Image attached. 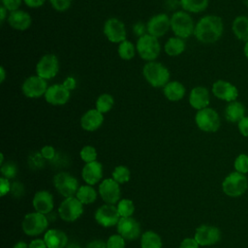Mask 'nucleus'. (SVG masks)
Listing matches in <instances>:
<instances>
[{
    "mask_svg": "<svg viewBox=\"0 0 248 248\" xmlns=\"http://www.w3.org/2000/svg\"><path fill=\"white\" fill-rule=\"evenodd\" d=\"M223 33L224 22L222 17L216 15H205L196 23L194 36L200 43L211 45L219 41Z\"/></svg>",
    "mask_w": 248,
    "mask_h": 248,
    "instance_id": "nucleus-1",
    "label": "nucleus"
},
{
    "mask_svg": "<svg viewBox=\"0 0 248 248\" xmlns=\"http://www.w3.org/2000/svg\"><path fill=\"white\" fill-rule=\"evenodd\" d=\"M142 75L149 85L155 88H163L170 78L169 69L160 62H146L142 68Z\"/></svg>",
    "mask_w": 248,
    "mask_h": 248,
    "instance_id": "nucleus-2",
    "label": "nucleus"
},
{
    "mask_svg": "<svg viewBox=\"0 0 248 248\" xmlns=\"http://www.w3.org/2000/svg\"><path fill=\"white\" fill-rule=\"evenodd\" d=\"M196 23L189 13L181 10L174 12L170 16V29L175 37L181 39L190 38L194 35Z\"/></svg>",
    "mask_w": 248,
    "mask_h": 248,
    "instance_id": "nucleus-3",
    "label": "nucleus"
},
{
    "mask_svg": "<svg viewBox=\"0 0 248 248\" xmlns=\"http://www.w3.org/2000/svg\"><path fill=\"white\" fill-rule=\"evenodd\" d=\"M136 48L140 57L146 62L156 61L161 52V45L158 38L148 33L139 37L137 40Z\"/></svg>",
    "mask_w": 248,
    "mask_h": 248,
    "instance_id": "nucleus-4",
    "label": "nucleus"
},
{
    "mask_svg": "<svg viewBox=\"0 0 248 248\" xmlns=\"http://www.w3.org/2000/svg\"><path fill=\"white\" fill-rule=\"evenodd\" d=\"M197 127L205 133H215L221 127V118L216 109L207 107L197 110L194 116Z\"/></svg>",
    "mask_w": 248,
    "mask_h": 248,
    "instance_id": "nucleus-5",
    "label": "nucleus"
},
{
    "mask_svg": "<svg viewBox=\"0 0 248 248\" xmlns=\"http://www.w3.org/2000/svg\"><path fill=\"white\" fill-rule=\"evenodd\" d=\"M248 188V180L243 173L232 171L222 182L223 192L232 198L242 196Z\"/></svg>",
    "mask_w": 248,
    "mask_h": 248,
    "instance_id": "nucleus-6",
    "label": "nucleus"
},
{
    "mask_svg": "<svg viewBox=\"0 0 248 248\" xmlns=\"http://www.w3.org/2000/svg\"><path fill=\"white\" fill-rule=\"evenodd\" d=\"M47 226L48 219L46 215L36 211L26 214L21 223L23 232L29 236H36L45 232Z\"/></svg>",
    "mask_w": 248,
    "mask_h": 248,
    "instance_id": "nucleus-7",
    "label": "nucleus"
},
{
    "mask_svg": "<svg viewBox=\"0 0 248 248\" xmlns=\"http://www.w3.org/2000/svg\"><path fill=\"white\" fill-rule=\"evenodd\" d=\"M53 184L57 192L66 198L76 197L77 192L79 188L78 179L68 172H58L53 177Z\"/></svg>",
    "mask_w": 248,
    "mask_h": 248,
    "instance_id": "nucleus-8",
    "label": "nucleus"
},
{
    "mask_svg": "<svg viewBox=\"0 0 248 248\" xmlns=\"http://www.w3.org/2000/svg\"><path fill=\"white\" fill-rule=\"evenodd\" d=\"M59 72V60L53 53H46L43 55L36 64V74L42 78L47 80L51 79Z\"/></svg>",
    "mask_w": 248,
    "mask_h": 248,
    "instance_id": "nucleus-9",
    "label": "nucleus"
},
{
    "mask_svg": "<svg viewBox=\"0 0 248 248\" xmlns=\"http://www.w3.org/2000/svg\"><path fill=\"white\" fill-rule=\"evenodd\" d=\"M103 32L106 38L113 44H120L126 40L127 31L124 22L116 17H109L104 23Z\"/></svg>",
    "mask_w": 248,
    "mask_h": 248,
    "instance_id": "nucleus-10",
    "label": "nucleus"
},
{
    "mask_svg": "<svg viewBox=\"0 0 248 248\" xmlns=\"http://www.w3.org/2000/svg\"><path fill=\"white\" fill-rule=\"evenodd\" d=\"M47 88V81L37 75L28 77L21 85L23 95L30 99H37L45 96Z\"/></svg>",
    "mask_w": 248,
    "mask_h": 248,
    "instance_id": "nucleus-11",
    "label": "nucleus"
},
{
    "mask_svg": "<svg viewBox=\"0 0 248 248\" xmlns=\"http://www.w3.org/2000/svg\"><path fill=\"white\" fill-rule=\"evenodd\" d=\"M83 213V204L76 198H66L58 207L60 218L66 222H74Z\"/></svg>",
    "mask_w": 248,
    "mask_h": 248,
    "instance_id": "nucleus-12",
    "label": "nucleus"
},
{
    "mask_svg": "<svg viewBox=\"0 0 248 248\" xmlns=\"http://www.w3.org/2000/svg\"><path fill=\"white\" fill-rule=\"evenodd\" d=\"M211 92L218 100L231 103L237 100L238 89L231 81L225 79H217L211 86Z\"/></svg>",
    "mask_w": 248,
    "mask_h": 248,
    "instance_id": "nucleus-13",
    "label": "nucleus"
},
{
    "mask_svg": "<svg viewBox=\"0 0 248 248\" xmlns=\"http://www.w3.org/2000/svg\"><path fill=\"white\" fill-rule=\"evenodd\" d=\"M94 216L96 222L105 228H110L117 225L121 218L117 206L108 203L98 207Z\"/></svg>",
    "mask_w": 248,
    "mask_h": 248,
    "instance_id": "nucleus-14",
    "label": "nucleus"
},
{
    "mask_svg": "<svg viewBox=\"0 0 248 248\" xmlns=\"http://www.w3.org/2000/svg\"><path fill=\"white\" fill-rule=\"evenodd\" d=\"M170 29V17L164 13L151 16L146 23V31L148 34L161 38Z\"/></svg>",
    "mask_w": 248,
    "mask_h": 248,
    "instance_id": "nucleus-15",
    "label": "nucleus"
},
{
    "mask_svg": "<svg viewBox=\"0 0 248 248\" xmlns=\"http://www.w3.org/2000/svg\"><path fill=\"white\" fill-rule=\"evenodd\" d=\"M194 238L201 246H209L216 244L221 239V232L217 227L209 225H201L196 229Z\"/></svg>",
    "mask_w": 248,
    "mask_h": 248,
    "instance_id": "nucleus-16",
    "label": "nucleus"
},
{
    "mask_svg": "<svg viewBox=\"0 0 248 248\" xmlns=\"http://www.w3.org/2000/svg\"><path fill=\"white\" fill-rule=\"evenodd\" d=\"M99 194L102 200L108 204H115L120 201V187L113 178H106L99 185Z\"/></svg>",
    "mask_w": 248,
    "mask_h": 248,
    "instance_id": "nucleus-17",
    "label": "nucleus"
},
{
    "mask_svg": "<svg viewBox=\"0 0 248 248\" xmlns=\"http://www.w3.org/2000/svg\"><path fill=\"white\" fill-rule=\"evenodd\" d=\"M44 97L46 103L49 105L63 106L69 102L71 91L68 90L62 83H55L48 86Z\"/></svg>",
    "mask_w": 248,
    "mask_h": 248,
    "instance_id": "nucleus-18",
    "label": "nucleus"
},
{
    "mask_svg": "<svg viewBox=\"0 0 248 248\" xmlns=\"http://www.w3.org/2000/svg\"><path fill=\"white\" fill-rule=\"evenodd\" d=\"M116 230L125 240H135L140 235V223L133 217H121Z\"/></svg>",
    "mask_w": 248,
    "mask_h": 248,
    "instance_id": "nucleus-19",
    "label": "nucleus"
},
{
    "mask_svg": "<svg viewBox=\"0 0 248 248\" xmlns=\"http://www.w3.org/2000/svg\"><path fill=\"white\" fill-rule=\"evenodd\" d=\"M189 105L196 110H201L209 107L210 93L209 90L202 85L195 86L191 89L188 97Z\"/></svg>",
    "mask_w": 248,
    "mask_h": 248,
    "instance_id": "nucleus-20",
    "label": "nucleus"
},
{
    "mask_svg": "<svg viewBox=\"0 0 248 248\" xmlns=\"http://www.w3.org/2000/svg\"><path fill=\"white\" fill-rule=\"evenodd\" d=\"M104 114L96 108L86 110L80 117V126L84 131L94 132L97 131L104 123Z\"/></svg>",
    "mask_w": 248,
    "mask_h": 248,
    "instance_id": "nucleus-21",
    "label": "nucleus"
},
{
    "mask_svg": "<svg viewBox=\"0 0 248 248\" xmlns=\"http://www.w3.org/2000/svg\"><path fill=\"white\" fill-rule=\"evenodd\" d=\"M32 203L36 212H39L45 215H47L48 213H50L54 206L52 195L46 190L38 191L34 195Z\"/></svg>",
    "mask_w": 248,
    "mask_h": 248,
    "instance_id": "nucleus-22",
    "label": "nucleus"
},
{
    "mask_svg": "<svg viewBox=\"0 0 248 248\" xmlns=\"http://www.w3.org/2000/svg\"><path fill=\"white\" fill-rule=\"evenodd\" d=\"M7 21L13 29L17 31H25L29 29L32 24V16L29 13L23 10H16L9 14Z\"/></svg>",
    "mask_w": 248,
    "mask_h": 248,
    "instance_id": "nucleus-23",
    "label": "nucleus"
},
{
    "mask_svg": "<svg viewBox=\"0 0 248 248\" xmlns=\"http://www.w3.org/2000/svg\"><path fill=\"white\" fill-rule=\"evenodd\" d=\"M81 176L86 184L91 186L97 184L103 177L102 164L98 161L86 163L82 168Z\"/></svg>",
    "mask_w": 248,
    "mask_h": 248,
    "instance_id": "nucleus-24",
    "label": "nucleus"
},
{
    "mask_svg": "<svg viewBox=\"0 0 248 248\" xmlns=\"http://www.w3.org/2000/svg\"><path fill=\"white\" fill-rule=\"evenodd\" d=\"M246 115V108L240 101L227 103L224 108V117L230 123L237 124Z\"/></svg>",
    "mask_w": 248,
    "mask_h": 248,
    "instance_id": "nucleus-25",
    "label": "nucleus"
},
{
    "mask_svg": "<svg viewBox=\"0 0 248 248\" xmlns=\"http://www.w3.org/2000/svg\"><path fill=\"white\" fill-rule=\"evenodd\" d=\"M44 240L47 248H66L68 245L67 234L57 229L47 230L44 234Z\"/></svg>",
    "mask_w": 248,
    "mask_h": 248,
    "instance_id": "nucleus-26",
    "label": "nucleus"
},
{
    "mask_svg": "<svg viewBox=\"0 0 248 248\" xmlns=\"http://www.w3.org/2000/svg\"><path fill=\"white\" fill-rule=\"evenodd\" d=\"M163 94L169 101L178 102L184 98L186 94V88L178 80H170L163 87Z\"/></svg>",
    "mask_w": 248,
    "mask_h": 248,
    "instance_id": "nucleus-27",
    "label": "nucleus"
},
{
    "mask_svg": "<svg viewBox=\"0 0 248 248\" xmlns=\"http://www.w3.org/2000/svg\"><path fill=\"white\" fill-rule=\"evenodd\" d=\"M232 32L237 40L248 42V16H235L232 22Z\"/></svg>",
    "mask_w": 248,
    "mask_h": 248,
    "instance_id": "nucleus-28",
    "label": "nucleus"
},
{
    "mask_svg": "<svg viewBox=\"0 0 248 248\" xmlns=\"http://www.w3.org/2000/svg\"><path fill=\"white\" fill-rule=\"evenodd\" d=\"M186 43L184 39L178 37H170L164 45V51L169 56H178L185 51Z\"/></svg>",
    "mask_w": 248,
    "mask_h": 248,
    "instance_id": "nucleus-29",
    "label": "nucleus"
},
{
    "mask_svg": "<svg viewBox=\"0 0 248 248\" xmlns=\"http://www.w3.org/2000/svg\"><path fill=\"white\" fill-rule=\"evenodd\" d=\"M179 3L183 11L192 14H200L207 9L209 0H179Z\"/></svg>",
    "mask_w": 248,
    "mask_h": 248,
    "instance_id": "nucleus-30",
    "label": "nucleus"
},
{
    "mask_svg": "<svg viewBox=\"0 0 248 248\" xmlns=\"http://www.w3.org/2000/svg\"><path fill=\"white\" fill-rule=\"evenodd\" d=\"M76 198L82 203V204H90L94 202L97 199V192L91 185H82L79 186Z\"/></svg>",
    "mask_w": 248,
    "mask_h": 248,
    "instance_id": "nucleus-31",
    "label": "nucleus"
},
{
    "mask_svg": "<svg viewBox=\"0 0 248 248\" xmlns=\"http://www.w3.org/2000/svg\"><path fill=\"white\" fill-rule=\"evenodd\" d=\"M162 244L161 236L153 231H147L140 236L141 248H162Z\"/></svg>",
    "mask_w": 248,
    "mask_h": 248,
    "instance_id": "nucleus-32",
    "label": "nucleus"
},
{
    "mask_svg": "<svg viewBox=\"0 0 248 248\" xmlns=\"http://www.w3.org/2000/svg\"><path fill=\"white\" fill-rule=\"evenodd\" d=\"M136 51H137L136 46L128 40H125V41L121 42L120 44H118L117 53H118L119 57L125 61L133 59L135 57Z\"/></svg>",
    "mask_w": 248,
    "mask_h": 248,
    "instance_id": "nucleus-33",
    "label": "nucleus"
},
{
    "mask_svg": "<svg viewBox=\"0 0 248 248\" xmlns=\"http://www.w3.org/2000/svg\"><path fill=\"white\" fill-rule=\"evenodd\" d=\"M114 105V98L108 93H103L99 95L95 103V108L102 112L103 114L108 112Z\"/></svg>",
    "mask_w": 248,
    "mask_h": 248,
    "instance_id": "nucleus-34",
    "label": "nucleus"
},
{
    "mask_svg": "<svg viewBox=\"0 0 248 248\" xmlns=\"http://www.w3.org/2000/svg\"><path fill=\"white\" fill-rule=\"evenodd\" d=\"M131 171L126 166H117L112 171V178L119 184L126 183L130 180Z\"/></svg>",
    "mask_w": 248,
    "mask_h": 248,
    "instance_id": "nucleus-35",
    "label": "nucleus"
},
{
    "mask_svg": "<svg viewBox=\"0 0 248 248\" xmlns=\"http://www.w3.org/2000/svg\"><path fill=\"white\" fill-rule=\"evenodd\" d=\"M117 210L121 217H131L135 211V205L132 200L122 199L117 202Z\"/></svg>",
    "mask_w": 248,
    "mask_h": 248,
    "instance_id": "nucleus-36",
    "label": "nucleus"
},
{
    "mask_svg": "<svg viewBox=\"0 0 248 248\" xmlns=\"http://www.w3.org/2000/svg\"><path fill=\"white\" fill-rule=\"evenodd\" d=\"M79 156L81 160L86 163H91L94 161H97V151L96 148L92 145H85L81 148L79 152Z\"/></svg>",
    "mask_w": 248,
    "mask_h": 248,
    "instance_id": "nucleus-37",
    "label": "nucleus"
},
{
    "mask_svg": "<svg viewBox=\"0 0 248 248\" xmlns=\"http://www.w3.org/2000/svg\"><path fill=\"white\" fill-rule=\"evenodd\" d=\"M233 168L235 171H238L240 173H247L248 172V155L241 153L239 154L233 162Z\"/></svg>",
    "mask_w": 248,
    "mask_h": 248,
    "instance_id": "nucleus-38",
    "label": "nucleus"
},
{
    "mask_svg": "<svg viewBox=\"0 0 248 248\" xmlns=\"http://www.w3.org/2000/svg\"><path fill=\"white\" fill-rule=\"evenodd\" d=\"M2 176L7 179L14 178L17 173V167L14 162H7L1 165Z\"/></svg>",
    "mask_w": 248,
    "mask_h": 248,
    "instance_id": "nucleus-39",
    "label": "nucleus"
},
{
    "mask_svg": "<svg viewBox=\"0 0 248 248\" xmlns=\"http://www.w3.org/2000/svg\"><path fill=\"white\" fill-rule=\"evenodd\" d=\"M107 248H125V239L120 234H112L107 240Z\"/></svg>",
    "mask_w": 248,
    "mask_h": 248,
    "instance_id": "nucleus-40",
    "label": "nucleus"
},
{
    "mask_svg": "<svg viewBox=\"0 0 248 248\" xmlns=\"http://www.w3.org/2000/svg\"><path fill=\"white\" fill-rule=\"evenodd\" d=\"M51 7L57 12H65L67 11L71 5L73 0H48Z\"/></svg>",
    "mask_w": 248,
    "mask_h": 248,
    "instance_id": "nucleus-41",
    "label": "nucleus"
},
{
    "mask_svg": "<svg viewBox=\"0 0 248 248\" xmlns=\"http://www.w3.org/2000/svg\"><path fill=\"white\" fill-rule=\"evenodd\" d=\"M23 0H1V5L8 11V12H15L19 10Z\"/></svg>",
    "mask_w": 248,
    "mask_h": 248,
    "instance_id": "nucleus-42",
    "label": "nucleus"
},
{
    "mask_svg": "<svg viewBox=\"0 0 248 248\" xmlns=\"http://www.w3.org/2000/svg\"><path fill=\"white\" fill-rule=\"evenodd\" d=\"M40 153H41V155L43 156V158L45 160H48V161H52L55 158V155H56L55 149L51 145L43 146Z\"/></svg>",
    "mask_w": 248,
    "mask_h": 248,
    "instance_id": "nucleus-43",
    "label": "nucleus"
},
{
    "mask_svg": "<svg viewBox=\"0 0 248 248\" xmlns=\"http://www.w3.org/2000/svg\"><path fill=\"white\" fill-rule=\"evenodd\" d=\"M11 195L15 198H20L22 195H24V186L22 183L16 181L12 183L11 186Z\"/></svg>",
    "mask_w": 248,
    "mask_h": 248,
    "instance_id": "nucleus-44",
    "label": "nucleus"
},
{
    "mask_svg": "<svg viewBox=\"0 0 248 248\" xmlns=\"http://www.w3.org/2000/svg\"><path fill=\"white\" fill-rule=\"evenodd\" d=\"M236 125L239 134L244 138H248V115H245Z\"/></svg>",
    "mask_w": 248,
    "mask_h": 248,
    "instance_id": "nucleus-45",
    "label": "nucleus"
},
{
    "mask_svg": "<svg viewBox=\"0 0 248 248\" xmlns=\"http://www.w3.org/2000/svg\"><path fill=\"white\" fill-rule=\"evenodd\" d=\"M11 186H12V183H10L9 179L2 176L0 178V196L4 197L8 193H10Z\"/></svg>",
    "mask_w": 248,
    "mask_h": 248,
    "instance_id": "nucleus-46",
    "label": "nucleus"
},
{
    "mask_svg": "<svg viewBox=\"0 0 248 248\" xmlns=\"http://www.w3.org/2000/svg\"><path fill=\"white\" fill-rule=\"evenodd\" d=\"M199 243L194 237H186L181 241L178 248H199Z\"/></svg>",
    "mask_w": 248,
    "mask_h": 248,
    "instance_id": "nucleus-47",
    "label": "nucleus"
},
{
    "mask_svg": "<svg viewBox=\"0 0 248 248\" xmlns=\"http://www.w3.org/2000/svg\"><path fill=\"white\" fill-rule=\"evenodd\" d=\"M62 84H63L68 90L72 91V90L76 89V87H77V79H76L74 77H67V78L63 80Z\"/></svg>",
    "mask_w": 248,
    "mask_h": 248,
    "instance_id": "nucleus-48",
    "label": "nucleus"
},
{
    "mask_svg": "<svg viewBox=\"0 0 248 248\" xmlns=\"http://www.w3.org/2000/svg\"><path fill=\"white\" fill-rule=\"evenodd\" d=\"M46 0H23V3L31 9H37L42 7L46 3Z\"/></svg>",
    "mask_w": 248,
    "mask_h": 248,
    "instance_id": "nucleus-49",
    "label": "nucleus"
},
{
    "mask_svg": "<svg viewBox=\"0 0 248 248\" xmlns=\"http://www.w3.org/2000/svg\"><path fill=\"white\" fill-rule=\"evenodd\" d=\"M28 247L29 248H47L46 242L44 239H40V238H37V239H34L32 240L29 244H28Z\"/></svg>",
    "mask_w": 248,
    "mask_h": 248,
    "instance_id": "nucleus-50",
    "label": "nucleus"
},
{
    "mask_svg": "<svg viewBox=\"0 0 248 248\" xmlns=\"http://www.w3.org/2000/svg\"><path fill=\"white\" fill-rule=\"evenodd\" d=\"M145 30H146V25H143V24L140 23V22H138V23H136V24L134 25V32H135L139 37L144 35V34H145V33H144Z\"/></svg>",
    "mask_w": 248,
    "mask_h": 248,
    "instance_id": "nucleus-51",
    "label": "nucleus"
},
{
    "mask_svg": "<svg viewBox=\"0 0 248 248\" xmlns=\"http://www.w3.org/2000/svg\"><path fill=\"white\" fill-rule=\"evenodd\" d=\"M86 248H107V243L102 240H93L89 242L86 246Z\"/></svg>",
    "mask_w": 248,
    "mask_h": 248,
    "instance_id": "nucleus-52",
    "label": "nucleus"
},
{
    "mask_svg": "<svg viewBox=\"0 0 248 248\" xmlns=\"http://www.w3.org/2000/svg\"><path fill=\"white\" fill-rule=\"evenodd\" d=\"M8 11L1 5L0 6V22L1 24L8 18Z\"/></svg>",
    "mask_w": 248,
    "mask_h": 248,
    "instance_id": "nucleus-53",
    "label": "nucleus"
},
{
    "mask_svg": "<svg viewBox=\"0 0 248 248\" xmlns=\"http://www.w3.org/2000/svg\"><path fill=\"white\" fill-rule=\"evenodd\" d=\"M5 78H6V71H5L4 67L1 66V67H0V82L3 83L4 80H5Z\"/></svg>",
    "mask_w": 248,
    "mask_h": 248,
    "instance_id": "nucleus-54",
    "label": "nucleus"
},
{
    "mask_svg": "<svg viewBox=\"0 0 248 248\" xmlns=\"http://www.w3.org/2000/svg\"><path fill=\"white\" fill-rule=\"evenodd\" d=\"M13 248H29V247L24 241H18L14 245Z\"/></svg>",
    "mask_w": 248,
    "mask_h": 248,
    "instance_id": "nucleus-55",
    "label": "nucleus"
},
{
    "mask_svg": "<svg viewBox=\"0 0 248 248\" xmlns=\"http://www.w3.org/2000/svg\"><path fill=\"white\" fill-rule=\"evenodd\" d=\"M243 54H244V56L246 57V59L248 60V42L244 43V46H243Z\"/></svg>",
    "mask_w": 248,
    "mask_h": 248,
    "instance_id": "nucleus-56",
    "label": "nucleus"
},
{
    "mask_svg": "<svg viewBox=\"0 0 248 248\" xmlns=\"http://www.w3.org/2000/svg\"><path fill=\"white\" fill-rule=\"evenodd\" d=\"M66 248H81V246H80L79 244H78V243L72 242V243L68 244V245L66 246Z\"/></svg>",
    "mask_w": 248,
    "mask_h": 248,
    "instance_id": "nucleus-57",
    "label": "nucleus"
},
{
    "mask_svg": "<svg viewBox=\"0 0 248 248\" xmlns=\"http://www.w3.org/2000/svg\"><path fill=\"white\" fill-rule=\"evenodd\" d=\"M0 165H3L4 164V154L3 153H1L0 154Z\"/></svg>",
    "mask_w": 248,
    "mask_h": 248,
    "instance_id": "nucleus-58",
    "label": "nucleus"
},
{
    "mask_svg": "<svg viewBox=\"0 0 248 248\" xmlns=\"http://www.w3.org/2000/svg\"><path fill=\"white\" fill-rule=\"evenodd\" d=\"M243 3H244V5L248 8V0H243Z\"/></svg>",
    "mask_w": 248,
    "mask_h": 248,
    "instance_id": "nucleus-59",
    "label": "nucleus"
}]
</instances>
